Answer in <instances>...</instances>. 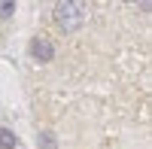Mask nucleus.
I'll return each instance as SVG.
<instances>
[{
	"label": "nucleus",
	"mask_w": 152,
	"mask_h": 149,
	"mask_svg": "<svg viewBox=\"0 0 152 149\" xmlns=\"http://www.w3.org/2000/svg\"><path fill=\"white\" fill-rule=\"evenodd\" d=\"M55 18L64 31H76L82 24V6L79 3H58L55 6Z\"/></svg>",
	"instance_id": "obj_1"
},
{
	"label": "nucleus",
	"mask_w": 152,
	"mask_h": 149,
	"mask_svg": "<svg viewBox=\"0 0 152 149\" xmlns=\"http://www.w3.org/2000/svg\"><path fill=\"white\" fill-rule=\"evenodd\" d=\"M0 146L3 149H15V134L9 128H0Z\"/></svg>",
	"instance_id": "obj_3"
},
{
	"label": "nucleus",
	"mask_w": 152,
	"mask_h": 149,
	"mask_svg": "<svg viewBox=\"0 0 152 149\" xmlns=\"http://www.w3.org/2000/svg\"><path fill=\"white\" fill-rule=\"evenodd\" d=\"M12 9H15V6H12V3H0V15H9Z\"/></svg>",
	"instance_id": "obj_4"
},
{
	"label": "nucleus",
	"mask_w": 152,
	"mask_h": 149,
	"mask_svg": "<svg viewBox=\"0 0 152 149\" xmlns=\"http://www.w3.org/2000/svg\"><path fill=\"white\" fill-rule=\"evenodd\" d=\"M31 52L40 61H49V58H52V43H49V40H34L31 43Z\"/></svg>",
	"instance_id": "obj_2"
}]
</instances>
